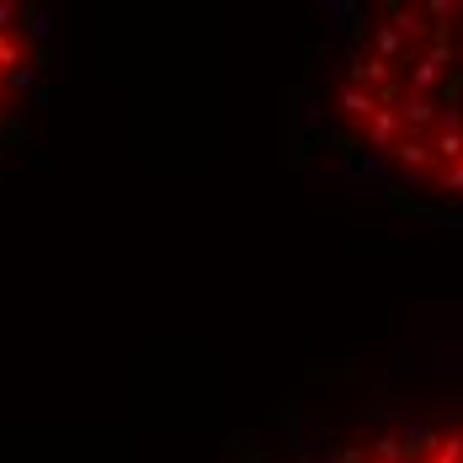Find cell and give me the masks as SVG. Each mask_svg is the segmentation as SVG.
<instances>
[{"label": "cell", "mask_w": 463, "mask_h": 463, "mask_svg": "<svg viewBox=\"0 0 463 463\" xmlns=\"http://www.w3.org/2000/svg\"><path fill=\"white\" fill-rule=\"evenodd\" d=\"M309 64L298 134L363 186L463 208V0L352 5Z\"/></svg>", "instance_id": "obj_1"}, {"label": "cell", "mask_w": 463, "mask_h": 463, "mask_svg": "<svg viewBox=\"0 0 463 463\" xmlns=\"http://www.w3.org/2000/svg\"><path fill=\"white\" fill-rule=\"evenodd\" d=\"M288 463H463V405H416L330 431Z\"/></svg>", "instance_id": "obj_2"}, {"label": "cell", "mask_w": 463, "mask_h": 463, "mask_svg": "<svg viewBox=\"0 0 463 463\" xmlns=\"http://www.w3.org/2000/svg\"><path fill=\"white\" fill-rule=\"evenodd\" d=\"M43 64V22L22 5H0V118L33 86Z\"/></svg>", "instance_id": "obj_3"}]
</instances>
